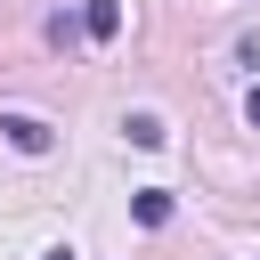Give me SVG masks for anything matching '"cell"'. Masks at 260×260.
Segmentation results:
<instances>
[{"label":"cell","instance_id":"obj_1","mask_svg":"<svg viewBox=\"0 0 260 260\" xmlns=\"http://www.w3.org/2000/svg\"><path fill=\"white\" fill-rule=\"evenodd\" d=\"M0 138H8L16 154H49V146H57V130H49L41 114H0Z\"/></svg>","mask_w":260,"mask_h":260},{"label":"cell","instance_id":"obj_2","mask_svg":"<svg viewBox=\"0 0 260 260\" xmlns=\"http://www.w3.org/2000/svg\"><path fill=\"white\" fill-rule=\"evenodd\" d=\"M130 219L138 228H171V187H138L130 195Z\"/></svg>","mask_w":260,"mask_h":260},{"label":"cell","instance_id":"obj_3","mask_svg":"<svg viewBox=\"0 0 260 260\" xmlns=\"http://www.w3.org/2000/svg\"><path fill=\"white\" fill-rule=\"evenodd\" d=\"M81 32L89 41H114L122 32V0H81Z\"/></svg>","mask_w":260,"mask_h":260},{"label":"cell","instance_id":"obj_4","mask_svg":"<svg viewBox=\"0 0 260 260\" xmlns=\"http://www.w3.org/2000/svg\"><path fill=\"white\" fill-rule=\"evenodd\" d=\"M122 130H130V146H162V138H171V122H162V114H130Z\"/></svg>","mask_w":260,"mask_h":260},{"label":"cell","instance_id":"obj_5","mask_svg":"<svg viewBox=\"0 0 260 260\" xmlns=\"http://www.w3.org/2000/svg\"><path fill=\"white\" fill-rule=\"evenodd\" d=\"M244 122H252V130H260V81H252V98H244Z\"/></svg>","mask_w":260,"mask_h":260},{"label":"cell","instance_id":"obj_6","mask_svg":"<svg viewBox=\"0 0 260 260\" xmlns=\"http://www.w3.org/2000/svg\"><path fill=\"white\" fill-rule=\"evenodd\" d=\"M41 260H73V252H65V244H57V252H41Z\"/></svg>","mask_w":260,"mask_h":260}]
</instances>
